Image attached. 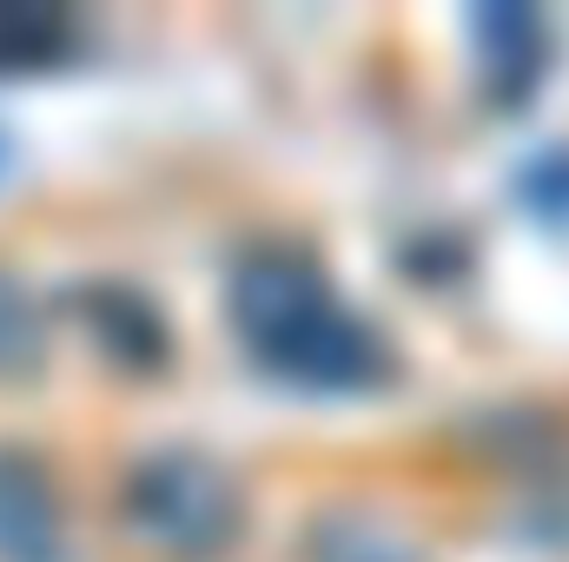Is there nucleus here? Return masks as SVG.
<instances>
[{
	"instance_id": "nucleus-4",
	"label": "nucleus",
	"mask_w": 569,
	"mask_h": 562,
	"mask_svg": "<svg viewBox=\"0 0 569 562\" xmlns=\"http://www.w3.org/2000/svg\"><path fill=\"white\" fill-rule=\"evenodd\" d=\"M477 40H483V73L497 100H523L543 73V20L523 7H490L477 13Z\"/></svg>"
},
{
	"instance_id": "nucleus-3",
	"label": "nucleus",
	"mask_w": 569,
	"mask_h": 562,
	"mask_svg": "<svg viewBox=\"0 0 569 562\" xmlns=\"http://www.w3.org/2000/svg\"><path fill=\"white\" fill-rule=\"evenodd\" d=\"M67 516L53 476L27 450H0V562H67Z\"/></svg>"
},
{
	"instance_id": "nucleus-1",
	"label": "nucleus",
	"mask_w": 569,
	"mask_h": 562,
	"mask_svg": "<svg viewBox=\"0 0 569 562\" xmlns=\"http://www.w3.org/2000/svg\"><path fill=\"white\" fill-rule=\"evenodd\" d=\"M232 331L252 351V364L298 391L338 398L391 378V344L371 331V318H358L291 245H266L232 272Z\"/></svg>"
},
{
	"instance_id": "nucleus-5",
	"label": "nucleus",
	"mask_w": 569,
	"mask_h": 562,
	"mask_svg": "<svg viewBox=\"0 0 569 562\" xmlns=\"http://www.w3.org/2000/svg\"><path fill=\"white\" fill-rule=\"evenodd\" d=\"M318 562H418V550L385 530V523H358V516H338L318 530Z\"/></svg>"
},
{
	"instance_id": "nucleus-2",
	"label": "nucleus",
	"mask_w": 569,
	"mask_h": 562,
	"mask_svg": "<svg viewBox=\"0 0 569 562\" xmlns=\"http://www.w3.org/2000/svg\"><path fill=\"white\" fill-rule=\"evenodd\" d=\"M120 503H127V523L140 530L146 543L179 562L219 556L246 530V490H239V476L219 456L192 450V443H172V450L140 456L133 476H127V490H120Z\"/></svg>"
}]
</instances>
